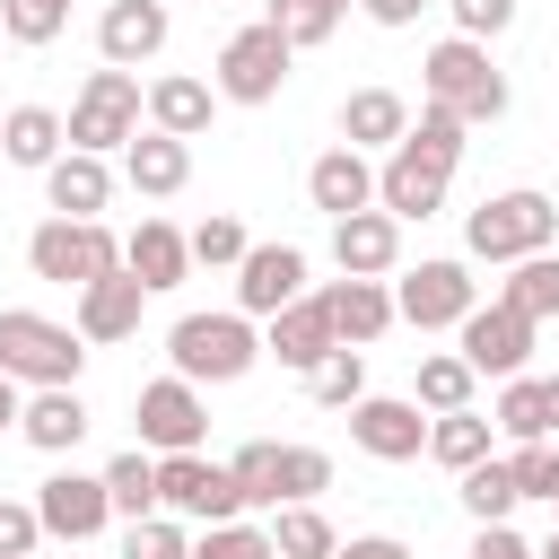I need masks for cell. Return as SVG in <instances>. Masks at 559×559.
I'll list each match as a JSON object with an SVG mask.
<instances>
[{"label": "cell", "mask_w": 559, "mask_h": 559, "mask_svg": "<svg viewBox=\"0 0 559 559\" xmlns=\"http://www.w3.org/2000/svg\"><path fill=\"white\" fill-rule=\"evenodd\" d=\"M463 245H472L480 262H524V253L559 245V201H550V192H533V183L489 192V201L463 218Z\"/></svg>", "instance_id": "cell-1"}, {"label": "cell", "mask_w": 559, "mask_h": 559, "mask_svg": "<svg viewBox=\"0 0 559 559\" xmlns=\"http://www.w3.org/2000/svg\"><path fill=\"white\" fill-rule=\"evenodd\" d=\"M166 358L183 384H236V376H253L262 332H253V314H183L166 332Z\"/></svg>", "instance_id": "cell-2"}, {"label": "cell", "mask_w": 559, "mask_h": 559, "mask_svg": "<svg viewBox=\"0 0 559 559\" xmlns=\"http://www.w3.org/2000/svg\"><path fill=\"white\" fill-rule=\"evenodd\" d=\"M419 96H437V105L463 114V122H498V114H507V79H498L489 44H472V35H445V44L419 61Z\"/></svg>", "instance_id": "cell-3"}, {"label": "cell", "mask_w": 559, "mask_h": 559, "mask_svg": "<svg viewBox=\"0 0 559 559\" xmlns=\"http://www.w3.org/2000/svg\"><path fill=\"white\" fill-rule=\"evenodd\" d=\"M79 367H87L79 323H52V314H26V306H0V376H17V384H79Z\"/></svg>", "instance_id": "cell-4"}, {"label": "cell", "mask_w": 559, "mask_h": 559, "mask_svg": "<svg viewBox=\"0 0 559 559\" xmlns=\"http://www.w3.org/2000/svg\"><path fill=\"white\" fill-rule=\"evenodd\" d=\"M26 271L52 280V288H87V280H105V271H122V236H114L105 218H44V227L26 236Z\"/></svg>", "instance_id": "cell-5"}, {"label": "cell", "mask_w": 559, "mask_h": 559, "mask_svg": "<svg viewBox=\"0 0 559 559\" xmlns=\"http://www.w3.org/2000/svg\"><path fill=\"white\" fill-rule=\"evenodd\" d=\"M288 61H297V44L262 17V26H236L227 44H218V105H271L280 87H288Z\"/></svg>", "instance_id": "cell-6"}, {"label": "cell", "mask_w": 559, "mask_h": 559, "mask_svg": "<svg viewBox=\"0 0 559 559\" xmlns=\"http://www.w3.org/2000/svg\"><path fill=\"white\" fill-rule=\"evenodd\" d=\"M140 114H148V96H140V79L105 61V70H96V79L79 87V105H70V122H61V131H70V148H87V157H105V148H122V140L140 131Z\"/></svg>", "instance_id": "cell-7"}, {"label": "cell", "mask_w": 559, "mask_h": 559, "mask_svg": "<svg viewBox=\"0 0 559 559\" xmlns=\"http://www.w3.org/2000/svg\"><path fill=\"white\" fill-rule=\"evenodd\" d=\"M472 306H480V280L463 262H445V253L402 271V288H393V323H411V332H454Z\"/></svg>", "instance_id": "cell-8"}, {"label": "cell", "mask_w": 559, "mask_h": 559, "mask_svg": "<svg viewBox=\"0 0 559 559\" xmlns=\"http://www.w3.org/2000/svg\"><path fill=\"white\" fill-rule=\"evenodd\" d=\"M157 507H175L183 524H227V515H245L236 472L210 463L201 445H192V454H157Z\"/></svg>", "instance_id": "cell-9"}, {"label": "cell", "mask_w": 559, "mask_h": 559, "mask_svg": "<svg viewBox=\"0 0 559 559\" xmlns=\"http://www.w3.org/2000/svg\"><path fill=\"white\" fill-rule=\"evenodd\" d=\"M454 349H463V367L472 376H524V358H533V314H515L507 297H489V306H472L463 323H454Z\"/></svg>", "instance_id": "cell-10"}, {"label": "cell", "mask_w": 559, "mask_h": 559, "mask_svg": "<svg viewBox=\"0 0 559 559\" xmlns=\"http://www.w3.org/2000/svg\"><path fill=\"white\" fill-rule=\"evenodd\" d=\"M131 419H140V445H148V454H192V445L210 437V402H201V384H183V376L140 384Z\"/></svg>", "instance_id": "cell-11"}, {"label": "cell", "mask_w": 559, "mask_h": 559, "mask_svg": "<svg viewBox=\"0 0 559 559\" xmlns=\"http://www.w3.org/2000/svg\"><path fill=\"white\" fill-rule=\"evenodd\" d=\"M349 445L376 454V463H411V454H428V419L402 393H358L349 402Z\"/></svg>", "instance_id": "cell-12"}, {"label": "cell", "mask_w": 559, "mask_h": 559, "mask_svg": "<svg viewBox=\"0 0 559 559\" xmlns=\"http://www.w3.org/2000/svg\"><path fill=\"white\" fill-rule=\"evenodd\" d=\"M35 524L52 542H96L114 524V498H105V472H52L35 489Z\"/></svg>", "instance_id": "cell-13"}, {"label": "cell", "mask_w": 559, "mask_h": 559, "mask_svg": "<svg viewBox=\"0 0 559 559\" xmlns=\"http://www.w3.org/2000/svg\"><path fill=\"white\" fill-rule=\"evenodd\" d=\"M166 35H175L166 0H105V17H96V52H105L114 70L157 61V52H166Z\"/></svg>", "instance_id": "cell-14"}, {"label": "cell", "mask_w": 559, "mask_h": 559, "mask_svg": "<svg viewBox=\"0 0 559 559\" xmlns=\"http://www.w3.org/2000/svg\"><path fill=\"white\" fill-rule=\"evenodd\" d=\"M332 262L349 271V280H384L393 262H402V218L393 210H349V218H332Z\"/></svg>", "instance_id": "cell-15"}, {"label": "cell", "mask_w": 559, "mask_h": 559, "mask_svg": "<svg viewBox=\"0 0 559 559\" xmlns=\"http://www.w3.org/2000/svg\"><path fill=\"white\" fill-rule=\"evenodd\" d=\"M288 297H306V253L297 245H245V262H236V314H280Z\"/></svg>", "instance_id": "cell-16"}, {"label": "cell", "mask_w": 559, "mask_h": 559, "mask_svg": "<svg viewBox=\"0 0 559 559\" xmlns=\"http://www.w3.org/2000/svg\"><path fill=\"white\" fill-rule=\"evenodd\" d=\"M271 332H262V349L280 358V367H297V376H314L341 341H332V314H323V297H288L280 314H262Z\"/></svg>", "instance_id": "cell-17"}, {"label": "cell", "mask_w": 559, "mask_h": 559, "mask_svg": "<svg viewBox=\"0 0 559 559\" xmlns=\"http://www.w3.org/2000/svg\"><path fill=\"white\" fill-rule=\"evenodd\" d=\"M87 428H96V419H87L79 384H35V393L17 402V437H26L35 454H70V445H79Z\"/></svg>", "instance_id": "cell-18"}, {"label": "cell", "mask_w": 559, "mask_h": 559, "mask_svg": "<svg viewBox=\"0 0 559 559\" xmlns=\"http://www.w3.org/2000/svg\"><path fill=\"white\" fill-rule=\"evenodd\" d=\"M306 201L323 210V218H349V210H367L376 201V166H367V148H323L314 166H306Z\"/></svg>", "instance_id": "cell-19"}, {"label": "cell", "mask_w": 559, "mask_h": 559, "mask_svg": "<svg viewBox=\"0 0 559 559\" xmlns=\"http://www.w3.org/2000/svg\"><path fill=\"white\" fill-rule=\"evenodd\" d=\"M140 306H148V288L131 280V271H105V280H87L79 288V341H131L140 332Z\"/></svg>", "instance_id": "cell-20"}, {"label": "cell", "mask_w": 559, "mask_h": 559, "mask_svg": "<svg viewBox=\"0 0 559 559\" xmlns=\"http://www.w3.org/2000/svg\"><path fill=\"white\" fill-rule=\"evenodd\" d=\"M314 297H323V314H332V341H341V349H367V341L393 323V288H384V280H349V271H341V280H332V288H314Z\"/></svg>", "instance_id": "cell-21"}, {"label": "cell", "mask_w": 559, "mask_h": 559, "mask_svg": "<svg viewBox=\"0 0 559 559\" xmlns=\"http://www.w3.org/2000/svg\"><path fill=\"white\" fill-rule=\"evenodd\" d=\"M122 175H131V192L166 201V192L192 183V140H175V131H131V140H122Z\"/></svg>", "instance_id": "cell-22"}, {"label": "cell", "mask_w": 559, "mask_h": 559, "mask_svg": "<svg viewBox=\"0 0 559 559\" xmlns=\"http://www.w3.org/2000/svg\"><path fill=\"white\" fill-rule=\"evenodd\" d=\"M122 271L157 297V288H175V280L192 271V236H183V227H166V218H140V227L122 236Z\"/></svg>", "instance_id": "cell-23"}, {"label": "cell", "mask_w": 559, "mask_h": 559, "mask_svg": "<svg viewBox=\"0 0 559 559\" xmlns=\"http://www.w3.org/2000/svg\"><path fill=\"white\" fill-rule=\"evenodd\" d=\"M44 201H52V218H96V210L114 201V175H105V157H87V148H61V157L44 166Z\"/></svg>", "instance_id": "cell-24"}, {"label": "cell", "mask_w": 559, "mask_h": 559, "mask_svg": "<svg viewBox=\"0 0 559 559\" xmlns=\"http://www.w3.org/2000/svg\"><path fill=\"white\" fill-rule=\"evenodd\" d=\"M210 114H218V87H210V79H183V70L148 79V131L201 140V131H210Z\"/></svg>", "instance_id": "cell-25"}, {"label": "cell", "mask_w": 559, "mask_h": 559, "mask_svg": "<svg viewBox=\"0 0 559 559\" xmlns=\"http://www.w3.org/2000/svg\"><path fill=\"white\" fill-rule=\"evenodd\" d=\"M61 148H70V131H61L52 105H9V114H0V157H9V166H35V175H44Z\"/></svg>", "instance_id": "cell-26"}, {"label": "cell", "mask_w": 559, "mask_h": 559, "mask_svg": "<svg viewBox=\"0 0 559 559\" xmlns=\"http://www.w3.org/2000/svg\"><path fill=\"white\" fill-rule=\"evenodd\" d=\"M411 131V105L393 96V87H358V96H341V140L349 148H393Z\"/></svg>", "instance_id": "cell-27"}, {"label": "cell", "mask_w": 559, "mask_h": 559, "mask_svg": "<svg viewBox=\"0 0 559 559\" xmlns=\"http://www.w3.org/2000/svg\"><path fill=\"white\" fill-rule=\"evenodd\" d=\"M332 515L314 507V498H288V507H271V550L280 559H332Z\"/></svg>", "instance_id": "cell-28"}, {"label": "cell", "mask_w": 559, "mask_h": 559, "mask_svg": "<svg viewBox=\"0 0 559 559\" xmlns=\"http://www.w3.org/2000/svg\"><path fill=\"white\" fill-rule=\"evenodd\" d=\"M498 297H507L515 314H533V323H550V314H559V253L542 245V253H524V262H507V280H498Z\"/></svg>", "instance_id": "cell-29"}, {"label": "cell", "mask_w": 559, "mask_h": 559, "mask_svg": "<svg viewBox=\"0 0 559 559\" xmlns=\"http://www.w3.org/2000/svg\"><path fill=\"white\" fill-rule=\"evenodd\" d=\"M454 498H463L472 524H507V515H515V472H507L498 454H480L472 472H454Z\"/></svg>", "instance_id": "cell-30"}, {"label": "cell", "mask_w": 559, "mask_h": 559, "mask_svg": "<svg viewBox=\"0 0 559 559\" xmlns=\"http://www.w3.org/2000/svg\"><path fill=\"white\" fill-rule=\"evenodd\" d=\"M428 454H437L445 472H472V463L489 454V419H480L472 402H463V411H437V419H428Z\"/></svg>", "instance_id": "cell-31"}, {"label": "cell", "mask_w": 559, "mask_h": 559, "mask_svg": "<svg viewBox=\"0 0 559 559\" xmlns=\"http://www.w3.org/2000/svg\"><path fill=\"white\" fill-rule=\"evenodd\" d=\"M472 384H480V376L463 367V349H428V358H419L411 402H419V411H463V402H472Z\"/></svg>", "instance_id": "cell-32"}, {"label": "cell", "mask_w": 559, "mask_h": 559, "mask_svg": "<svg viewBox=\"0 0 559 559\" xmlns=\"http://www.w3.org/2000/svg\"><path fill=\"white\" fill-rule=\"evenodd\" d=\"M105 498H114V515H157V454L148 445L114 454L105 463Z\"/></svg>", "instance_id": "cell-33"}, {"label": "cell", "mask_w": 559, "mask_h": 559, "mask_svg": "<svg viewBox=\"0 0 559 559\" xmlns=\"http://www.w3.org/2000/svg\"><path fill=\"white\" fill-rule=\"evenodd\" d=\"M489 428H507L515 445L550 437V393H542V376H507V393H498V419H489Z\"/></svg>", "instance_id": "cell-34"}, {"label": "cell", "mask_w": 559, "mask_h": 559, "mask_svg": "<svg viewBox=\"0 0 559 559\" xmlns=\"http://www.w3.org/2000/svg\"><path fill=\"white\" fill-rule=\"evenodd\" d=\"M227 472H236V498H245V507H280V445H271V437L236 445Z\"/></svg>", "instance_id": "cell-35"}, {"label": "cell", "mask_w": 559, "mask_h": 559, "mask_svg": "<svg viewBox=\"0 0 559 559\" xmlns=\"http://www.w3.org/2000/svg\"><path fill=\"white\" fill-rule=\"evenodd\" d=\"M349 17V0H271V26L306 52V44H332V26Z\"/></svg>", "instance_id": "cell-36"}, {"label": "cell", "mask_w": 559, "mask_h": 559, "mask_svg": "<svg viewBox=\"0 0 559 559\" xmlns=\"http://www.w3.org/2000/svg\"><path fill=\"white\" fill-rule=\"evenodd\" d=\"M306 393H314L323 411H349V402L367 393V349H332V358L306 376Z\"/></svg>", "instance_id": "cell-37"}, {"label": "cell", "mask_w": 559, "mask_h": 559, "mask_svg": "<svg viewBox=\"0 0 559 559\" xmlns=\"http://www.w3.org/2000/svg\"><path fill=\"white\" fill-rule=\"evenodd\" d=\"M192 559H280V550H271V524H245V515H227V524H201Z\"/></svg>", "instance_id": "cell-38"}, {"label": "cell", "mask_w": 559, "mask_h": 559, "mask_svg": "<svg viewBox=\"0 0 559 559\" xmlns=\"http://www.w3.org/2000/svg\"><path fill=\"white\" fill-rule=\"evenodd\" d=\"M122 559H192V533H183V515H131V533H122Z\"/></svg>", "instance_id": "cell-39"}, {"label": "cell", "mask_w": 559, "mask_h": 559, "mask_svg": "<svg viewBox=\"0 0 559 559\" xmlns=\"http://www.w3.org/2000/svg\"><path fill=\"white\" fill-rule=\"evenodd\" d=\"M70 26V0H0V35L9 44H52Z\"/></svg>", "instance_id": "cell-40"}, {"label": "cell", "mask_w": 559, "mask_h": 559, "mask_svg": "<svg viewBox=\"0 0 559 559\" xmlns=\"http://www.w3.org/2000/svg\"><path fill=\"white\" fill-rule=\"evenodd\" d=\"M332 489V454L323 445H280V507L288 498H323Z\"/></svg>", "instance_id": "cell-41"}, {"label": "cell", "mask_w": 559, "mask_h": 559, "mask_svg": "<svg viewBox=\"0 0 559 559\" xmlns=\"http://www.w3.org/2000/svg\"><path fill=\"white\" fill-rule=\"evenodd\" d=\"M507 472H515V498H559V445H550V437L515 445V454H507Z\"/></svg>", "instance_id": "cell-42"}, {"label": "cell", "mask_w": 559, "mask_h": 559, "mask_svg": "<svg viewBox=\"0 0 559 559\" xmlns=\"http://www.w3.org/2000/svg\"><path fill=\"white\" fill-rule=\"evenodd\" d=\"M454 9V35H472V44H498L507 26H515V9L524 0H445Z\"/></svg>", "instance_id": "cell-43"}, {"label": "cell", "mask_w": 559, "mask_h": 559, "mask_svg": "<svg viewBox=\"0 0 559 559\" xmlns=\"http://www.w3.org/2000/svg\"><path fill=\"white\" fill-rule=\"evenodd\" d=\"M192 262L236 271V262H245V227H236V218H201V227H192Z\"/></svg>", "instance_id": "cell-44"}, {"label": "cell", "mask_w": 559, "mask_h": 559, "mask_svg": "<svg viewBox=\"0 0 559 559\" xmlns=\"http://www.w3.org/2000/svg\"><path fill=\"white\" fill-rule=\"evenodd\" d=\"M35 542H44V524H35V507H17V498H0V559H35Z\"/></svg>", "instance_id": "cell-45"}, {"label": "cell", "mask_w": 559, "mask_h": 559, "mask_svg": "<svg viewBox=\"0 0 559 559\" xmlns=\"http://www.w3.org/2000/svg\"><path fill=\"white\" fill-rule=\"evenodd\" d=\"M472 559H533V542H524L515 524H480V533H472Z\"/></svg>", "instance_id": "cell-46"}, {"label": "cell", "mask_w": 559, "mask_h": 559, "mask_svg": "<svg viewBox=\"0 0 559 559\" xmlns=\"http://www.w3.org/2000/svg\"><path fill=\"white\" fill-rule=\"evenodd\" d=\"M332 559H411V542H393V533H358V542H332Z\"/></svg>", "instance_id": "cell-47"}, {"label": "cell", "mask_w": 559, "mask_h": 559, "mask_svg": "<svg viewBox=\"0 0 559 559\" xmlns=\"http://www.w3.org/2000/svg\"><path fill=\"white\" fill-rule=\"evenodd\" d=\"M358 9H367L376 26H419V9H428V0H358Z\"/></svg>", "instance_id": "cell-48"}, {"label": "cell", "mask_w": 559, "mask_h": 559, "mask_svg": "<svg viewBox=\"0 0 559 559\" xmlns=\"http://www.w3.org/2000/svg\"><path fill=\"white\" fill-rule=\"evenodd\" d=\"M17 402H26V393H17V376H0V428H17Z\"/></svg>", "instance_id": "cell-49"}, {"label": "cell", "mask_w": 559, "mask_h": 559, "mask_svg": "<svg viewBox=\"0 0 559 559\" xmlns=\"http://www.w3.org/2000/svg\"><path fill=\"white\" fill-rule=\"evenodd\" d=\"M542 393H550V428H559V376H542Z\"/></svg>", "instance_id": "cell-50"}, {"label": "cell", "mask_w": 559, "mask_h": 559, "mask_svg": "<svg viewBox=\"0 0 559 559\" xmlns=\"http://www.w3.org/2000/svg\"><path fill=\"white\" fill-rule=\"evenodd\" d=\"M533 559H559V533H550V542H542V550H533Z\"/></svg>", "instance_id": "cell-51"}, {"label": "cell", "mask_w": 559, "mask_h": 559, "mask_svg": "<svg viewBox=\"0 0 559 559\" xmlns=\"http://www.w3.org/2000/svg\"><path fill=\"white\" fill-rule=\"evenodd\" d=\"M550 515H559V507H550ZM550 533H559V524H550Z\"/></svg>", "instance_id": "cell-52"}]
</instances>
